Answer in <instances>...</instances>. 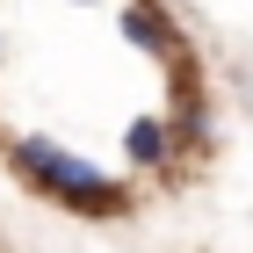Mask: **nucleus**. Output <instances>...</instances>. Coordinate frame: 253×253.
Wrapping results in <instances>:
<instances>
[{
	"mask_svg": "<svg viewBox=\"0 0 253 253\" xmlns=\"http://www.w3.org/2000/svg\"><path fill=\"white\" fill-rule=\"evenodd\" d=\"M7 159H15L22 174H29L43 195H51V203H65V210L116 217L123 203H130V188H116L109 174H94L87 159H73L65 145H51V137H15V145H7Z\"/></svg>",
	"mask_w": 253,
	"mask_h": 253,
	"instance_id": "nucleus-1",
	"label": "nucleus"
},
{
	"mask_svg": "<svg viewBox=\"0 0 253 253\" xmlns=\"http://www.w3.org/2000/svg\"><path fill=\"white\" fill-rule=\"evenodd\" d=\"M123 43H137V51H159V58H181L174 22L159 15L152 0H123Z\"/></svg>",
	"mask_w": 253,
	"mask_h": 253,
	"instance_id": "nucleus-2",
	"label": "nucleus"
},
{
	"mask_svg": "<svg viewBox=\"0 0 253 253\" xmlns=\"http://www.w3.org/2000/svg\"><path fill=\"white\" fill-rule=\"evenodd\" d=\"M167 145H174V137H167V123H159V116H137L130 130H123L130 167H159V159H167Z\"/></svg>",
	"mask_w": 253,
	"mask_h": 253,
	"instance_id": "nucleus-3",
	"label": "nucleus"
}]
</instances>
